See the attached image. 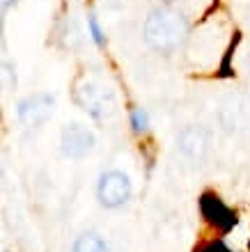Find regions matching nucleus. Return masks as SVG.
Segmentation results:
<instances>
[{"instance_id":"1","label":"nucleus","mask_w":250,"mask_h":252,"mask_svg":"<svg viewBox=\"0 0 250 252\" xmlns=\"http://www.w3.org/2000/svg\"><path fill=\"white\" fill-rule=\"evenodd\" d=\"M145 41L154 51L170 53L188 37L186 16L175 7H156L145 19Z\"/></svg>"},{"instance_id":"2","label":"nucleus","mask_w":250,"mask_h":252,"mask_svg":"<svg viewBox=\"0 0 250 252\" xmlns=\"http://www.w3.org/2000/svg\"><path fill=\"white\" fill-rule=\"evenodd\" d=\"M76 103L97 122L110 120L115 110H117L115 92L97 76H85V78L78 80V85H76Z\"/></svg>"},{"instance_id":"3","label":"nucleus","mask_w":250,"mask_h":252,"mask_svg":"<svg viewBox=\"0 0 250 252\" xmlns=\"http://www.w3.org/2000/svg\"><path fill=\"white\" fill-rule=\"evenodd\" d=\"M133 195V184L129 174L122 170H106L97 184V199L106 209H119L124 206Z\"/></svg>"},{"instance_id":"4","label":"nucleus","mask_w":250,"mask_h":252,"mask_svg":"<svg viewBox=\"0 0 250 252\" xmlns=\"http://www.w3.org/2000/svg\"><path fill=\"white\" fill-rule=\"evenodd\" d=\"M94 145H97L94 133L85 124H78V122L67 124L60 133V147H62V154L67 158H85L87 154H92Z\"/></svg>"},{"instance_id":"5","label":"nucleus","mask_w":250,"mask_h":252,"mask_svg":"<svg viewBox=\"0 0 250 252\" xmlns=\"http://www.w3.org/2000/svg\"><path fill=\"white\" fill-rule=\"evenodd\" d=\"M53 110H55V96L48 92H39L21 101L19 108H16V115L23 124L41 126L46 120H51Z\"/></svg>"},{"instance_id":"6","label":"nucleus","mask_w":250,"mask_h":252,"mask_svg":"<svg viewBox=\"0 0 250 252\" xmlns=\"http://www.w3.org/2000/svg\"><path fill=\"white\" fill-rule=\"evenodd\" d=\"M177 145L186 158H202L207 147H209V135L200 126H188L177 135Z\"/></svg>"},{"instance_id":"7","label":"nucleus","mask_w":250,"mask_h":252,"mask_svg":"<svg viewBox=\"0 0 250 252\" xmlns=\"http://www.w3.org/2000/svg\"><path fill=\"white\" fill-rule=\"evenodd\" d=\"M220 122L225 128H241L250 122V101L244 96H232L223 108H220Z\"/></svg>"},{"instance_id":"8","label":"nucleus","mask_w":250,"mask_h":252,"mask_svg":"<svg viewBox=\"0 0 250 252\" xmlns=\"http://www.w3.org/2000/svg\"><path fill=\"white\" fill-rule=\"evenodd\" d=\"M71 252H110V246L106 243V239L97 232H83L76 236L71 246Z\"/></svg>"},{"instance_id":"9","label":"nucleus","mask_w":250,"mask_h":252,"mask_svg":"<svg viewBox=\"0 0 250 252\" xmlns=\"http://www.w3.org/2000/svg\"><path fill=\"white\" fill-rule=\"evenodd\" d=\"M131 126L136 133H145L149 128V115L143 108H133L131 110Z\"/></svg>"},{"instance_id":"10","label":"nucleus","mask_w":250,"mask_h":252,"mask_svg":"<svg viewBox=\"0 0 250 252\" xmlns=\"http://www.w3.org/2000/svg\"><path fill=\"white\" fill-rule=\"evenodd\" d=\"M87 26H90V32H92L90 37L94 39V44H99V46H101V44H104V32H101V26H99V21H97V16H94V14L87 19Z\"/></svg>"},{"instance_id":"11","label":"nucleus","mask_w":250,"mask_h":252,"mask_svg":"<svg viewBox=\"0 0 250 252\" xmlns=\"http://www.w3.org/2000/svg\"><path fill=\"white\" fill-rule=\"evenodd\" d=\"M246 69H248V73H250V46H248V51H246Z\"/></svg>"},{"instance_id":"12","label":"nucleus","mask_w":250,"mask_h":252,"mask_svg":"<svg viewBox=\"0 0 250 252\" xmlns=\"http://www.w3.org/2000/svg\"><path fill=\"white\" fill-rule=\"evenodd\" d=\"M14 2H16V0H2V7H5V9H9Z\"/></svg>"}]
</instances>
